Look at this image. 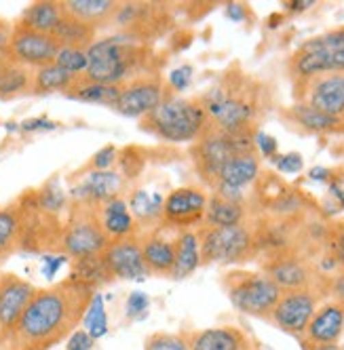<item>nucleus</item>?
Masks as SVG:
<instances>
[{"mask_svg":"<svg viewBox=\"0 0 344 350\" xmlns=\"http://www.w3.org/2000/svg\"><path fill=\"white\" fill-rule=\"evenodd\" d=\"M95 289L64 279L38 289L15 327L0 340V350H51L79 329Z\"/></svg>","mask_w":344,"mask_h":350,"instance_id":"obj_1","label":"nucleus"},{"mask_svg":"<svg viewBox=\"0 0 344 350\" xmlns=\"http://www.w3.org/2000/svg\"><path fill=\"white\" fill-rule=\"evenodd\" d=\"M199 102L213 129L226 133H258V122L264 112V87L248 74L228 70L199 97Z\"/></svg>","mask_w":344,"mask_h":350,"instance_id":"obj_2","label":"nucleus"},{"mask_svg":"<svg viewBox=\"0 0 344 350\" xmlns=\"http://www.w3.org/2000/svg\"><path fill=\"white\" fill-rule=\"evenodd\" d=\"M150 74H159L153 49L127 32L97 38L87 49V81L122 87Z\"/></svg>","mask_w":344,"mask_h":350,"instance_id":"obj_3","label":"nucleus"},{"mask_svg":"<svg viewBox=\"0 0 344 350\" xmlns=\"http://www.w3.org/2000/svg\"><path fill=\"white\" fill-rule=\"evenodd\" d=\"M140 129L163 142L186 144L196 142L209 129V116L199 99L171 95L140 120Z\"/></svg>","mask_w":344,"mask_h":350,"instance_id":"obj_4","label":"nucleus"},{"mask_svg":"<svg viewBox=\"0 0 344 350\" xmlns=\"http://www.w3.org/2000/svg\"><path fill=\"white\" fill-rule=\"evenodd\" d=\"M287 74L293 87L321 74H344V26L302 42L287 59Z\"/></svg>","mask_w":344,"mask_h":350,"instance_id":"obj_5","label":"nucleus"},{"mask_svg":"<svg viewBox=\"0 0 344 350\" xmlns=\"http://www.w3.org/2000/svg\"><path fill=\"white\" fill-rule=\"evenodd\" d=\"M245 152H258L256 150V133H226L217 131L209 124V129L190 146V157L196 167L199 178L213 188L220 171L228 161Z\"/></svg>","mask_w":344,"mask_h":350,"instance_id":"obj_6","label":"nucleus"},{"mask_svg":"<svg viewBox=\"0 0 344 350\" xmlns=\"http://www.w3.org/2000/svg\"><path fill=\"white\" fill-rule=\"evenodd\" d=\"M108 243H110V237L106 234L102 226L100 205L72 201L68 207V215L64 219V226H62L59 254L72 260L97 256V254H104Z\"/></svg>","mask_w":344,"mask_h":350,"instance_id":"obj_7","label":"nucleus"},{"mask_svg":"<svg viewBox=\"0 0 344 350\" xmlns=\"http://www.w3.org/2000/svg\"><path fill=\"white\" fill-rule=\"evenodd\" d=\"M224 287L237 310L258 319H268L283 293V289L264 272L248 270L228 272L224 277Z\"/></svg>","mask_w":344,"mask_h":350,"instance_id":"obj_8","label":"nucleus"},{"mask_svg":"<svg viewBox=\"0 0 344 350\" xmlns=\"http://www.w3.org/2000/svg\"><path fill=\"white\" fill-rule=\"evenodd\" d=\"M203 264H241L256 258V239L252 224L213 228L201 226L196 230Z\"/></svg>","mask_w":344,"mask_h":350,"instance_id":"obj_9","label":"nucleus"},{"mask_svg":"<svg viewBox=\"0 0 344 350\" xmlns=\"http://www.w3.org/2000/svg\"><path fill=\"white\" fill-rule=\"evenodd\" d=\"M171 95L174 91L161 79V74H150V77H142L122 85L112 110L127 118H144Z\"/></svg>","mask_w":344,"mask_h":350,"instance_id":"obj_10","label":"nucleus"},{"mask_svg":"<svg viewBox=\"0 0 344 350\" xmlns=\"http://www.w3.org/2000/svg\"><path fill=\"white\" fill-rule=\"evenodd\" d=\"M59 49H62L59 42L51 34L30 30L15 21L13 30H11L7 55H9V59L17 62L21 66L36 70V68L49 66V64H55Z\"/></svg>","mask_w":344,"mask_h":350,"instance_id":"obj_11","label":"nucleus"},{"mask_svg":"<svg viewBox=\"0 0 344 350\" xmlns=\"http://www.w3.org/2000/svg\"><path fill=\"white\" fill-rule=\"evenodd\" d=\"M319 299H321V295H319L317 289L283 291L268 321H273V325L281 332L302 338L313 314L319 308Z\"/></svg>","mask_w":344,"mask_h":350,"instance_id":"obj_12","label":"nucleus"},{"mask_svg":"<svg viewBox=\"0 0 344 350\" xmlns=\"http://www.w3.org/2000/svg\"><path fill=\"white\" fill-rule=\"evenodd\" d=\"M169 13L163 5L153 3H118V9L112 17V23L118 32H127L146 42L153 34L169 30Z\"/></svg>","mask_w":344,"mask_h":350,"instance_id":"obj_13","label":"nucleus"},{"mask_svg":"<svg viewBox=\"0 0 344 350\" xmlns=\"http://www.w3.org/2000/svg\"><path fill=\"white\" fill-rule=\"evenodd\" d=\"M293 99L328 116H344V74H321L293 87Z\"/></svg>","mask_w":344,"mask_h":350,"instance_id":"obj_14","label":"nucleus"},{"mask_svg":"<svg viewBox=\"0 0 344 350\" xmlns=\"http://www.w3.org/2000/svg\"><path fill=\"white\" fill-rule=\"evenodd\" d=\"M207 198L203 190L192 186L171 190L163 203V224L176 230H190V226L203 224Z\"/></svg>","mask_w":344,"mask_h":350,"instance_id":"obj_15","label":"nucleus"},{"mask_svg":"<svg viewBox=\"0 0 344 350\" xmlns=\"http://www.w3.org/2000/svg\"><path fill=\"white\" fill-rule=\"evenodd\" d=\"M260 154L258 152H245L235 157L220 171L217 180L213 184V194L228 198V201L245 203V188L252 186L260 178Z\"/></svg>","mask_w":344,"mask_h":350,"instance_id":"obj_16","label":"nucleus"},{"mask_svg":"<svg viewBox=\"0 0 344 350\" xmlns=\"http://www.w3.org/2000/svg\"><path fill=\"white\" fill-rule=\"evenodd\" d=\"M36 291L38 289L30 281L21 279L15 272L0 274V340L15 327Z\"/></svg>","mask_w":344,"mask_h":350,"instance_id":"obj_17","label":"nucleus"},{"mask_svg":"<svg viewBox=\"0 0 344 350\" xmlns=\"http://www.w3.org/2000/svg\"><path fill=\"white\" fill-rule=\"evenodd\" d=\"M102 256H104L114 279L144 281L150 274L144 264V258H142V243L135 234L112 239Z\"/></svg>","mask_w":344,"mask_h":350,"instance_id":"obj_18","label":"nucleus"},{"mask_svg":"<svg viewBox=\"0 0 344 350\" xmlns=\"http://www.w3.org/2000/svg\"><path fill=\"white\" fill-rule=\"evenodd\" d=\"M264 274L273 279L283 291L315 289V285L319 281V272L300 254L264 260Z\"/></svg>","mask_w":344,"mask_h":350,"instance_id":"obj_19","label":"nucleus"},{"mask_svg":"<svg viewBox=\"0 0 344 350\" xmlns=\"http://www.w3.org/2000/svg\"><path fill=\"white\" fill-rule=\"evenodd\" d=\"M122 192V175L116 169L108 171H87L85 178L70 190L75 203L102 205Z\"/></svg>","mask_w":344,"mask_h":350,"instance_id":"obj_20","label":"nucleus"},{"mask_svg":"<svg viewBox=\"0 0 344 350\" xmlns=\"http://www.w3.org/2000/svg\"><path fill=\"white\" fill-rule=\"evenodd\" d=\"M342 334H344V308L336 299H332V302H326L317 308L302 336V342L315 346H330V344H338Z\"/></svg>","mask_w":344,"mask_h":350,"instance_id":"obj_21","label":"nucleus"},{"mask_svg":"<svg viewBox=\"0 0 344 350\" xmlns=\"http://www.w3.org/2000/svg\"><path fill=\"white\" fill-rule=\"evenodd\" d=\"M140 243H142V258L148 272L169 277L176 262V239H169L163 232V226H159V230L140 239Z\"/></svg>","mask_w":344,"mask_h":350,"instance_id":"obj_22","label":"nucleus"},{"mask_svg":"<svg viewBox=\"0 0 344 350\" xmlns=\"http://www.w3.org/2000/svg\"><path fill=\"white\" fill-rule=\"evenodd\" d=\"M283 116L289 124H293L296 129L306 131V133H319V135H328V133H342V120L328 116L323 112L315 110L313 106L304 102H296L289 108L283 110Z\"/></svg>","mask_w":344,"mask_h":350,"instance_id":"obj_23","label":"nucleus"},{"mask_svg":"<svg viewBox=\"0 0 344 350\" xmlns=\"http://www.w3.org/2000/svg\"><path fill=\"white\" fill-rule=\"evenodd\" d=\"M100 219L110 241L122 239V237H133L137 228V224L129 211V203L122 196H114L110 201L100 205Z\"/></svg>","mask_w":344,"mask_h":350,"instance_id":"obj_24","label":"nucleus"},{"mask_svg":"<svg viewBox=\"0 0 344 350\" xmlns=\"http://www.w3.org/2000/svg\"><path fill=\"white\" fill-rule=\"evenodd\" d=\"M190 350H250V342L237 327H209L192 334Z\"/></svg>","mask_w":344,"mask_h":350,"instance_id":"obj_25","label":"nucleus"},{"mask_svg":"<svg viewBox=\"0 0 344 350\" xmlns=\"http://www.w3.org/2000/svg\"><path fill=\"white\" fill-rule=\"evenodd\" d=\"M248 224V207L239 201H228L217 194H211L207 198V209L203 217V226L213 228H226V226H239Z\"/></svg>","mask_w":344,"mask_h":350,"instance_id":"obj_26","label":"nucleus"},{"mask_svg":"<svg viewBox=\"0 0 344 350\" xmlns=\"http://www.w3.org/2000/svg\"><path fill=\"white\" fill-rule=\"evenodd\" d=\"M21 252V205L13 201L0 207V264Z\"/></svg>","mask_w":344,"mask_h":350,"instance_id":"obj_27","label":"nucleus"},{"mask_svg":"<svg viewBox=\"0 0 344 350\" xmlns=\"http://www.w3.org/2000/svg\"><path fill=\"white\" fill-rule=\"evenodd\" d=\"M201 266V247L194 230H180L176 237V262L171 268V279H186Z\"/></svg>","mask_w":344,"mask_h":350,"instance_id":"obj_28","label":"nucleus"},{"mask_svg":"<svg viewBox=\"0 0 344 350\" xmlns=\"http://www.w3.org/2000/svg\"><path fill=\"white\" fill-rule=\"evenodd\" d=\"M64 5V3H62ZM51 36L59 42V46H70V49H87L97 40V30L89 23L72 17L70 13H66L64 9V17L59 19V23L55 26V30L51 32Z\"/></svg>","mask_w":344,"mask_h":350,"instance_id":"obj_29","label":"nucleus"},{"mask_svg":"<svg viewBox=\"0 0 344 350\" xmlns=\"http://www.w3.org/2000/svg\"><path fill=\"white\" fill-rule=\"evenodd\" d=\"M64 9L72 17L89 23L95 30H100L106 23H112L118 3H114V0H66Z\"/></svg>","mask_w":344,"mask_h":350,"instance_id":"obj_30","label":"nucleus"},{"mask_svg":"<svg viewBox=\"0 0 344 350\" xmlns=\"http://www.w3.org/2000/svg\"><path fill=\"white\" fill-rule=\"evenodd\" d=\"M62 17H64L62 3H55V0H38V3H32L21 11V17L17 19V23L36 32L51 34Z\"/></svg>","mask_w":344,"mask_h":350,"instance_id":"obj_31","label":"nucleus"},{"mask_svg":"<svg viewBox=\"0 0 344 350\" xmlns=\"http://www.w3.org/2000/svg\"><path fill=\"white\" fill-rule=\"evenodd\" d=\"M68 279L77 281L81 285H87L91 289H97V287L114 281L112 272H110L102 254L72 260V272L68 274Z\"/></svg>","mask_w":344,"mask_h":350,"instance_id":"obj_32","label":"nucleus"},{"mask_svg":"<svg viewBox=\"0 0 344 350\" xmlns=\"http://www.w3.org/2000/svg\"><path fill=\"white\" fill-rule=\"evenodd\" d=\"M122 87L116 85H102V83H93L87 81L85 77H79L72 87L64 93L70 99H79V102H87V104H102L112 108L116 104V99L120 95Z\"/></svg>","mask_w":344,"mask_h":350,"instance_id":"obj_33","label":"nucleus"},{"mask_svg":"<svg viewBox=\"0 0 344 350\" xmlns=\"http://www.w3.org/2000/svg\"><path fill=\"white\" fill-rule=\"evenodd\" d=\"M163 203L161 192L135 188L129 196V211L135 224H163Z\"/></svg>","mask_w":344,"mask_h":350,"instance_id":"obj_34","label":"nucleus"},{"mask_svg":"<svg viewBox=\"0 0 344 350\" xmlns=\"http://www.w3.org/2000/svg\"><path fill=\"white\" fill-rule=\"evenodd\" d=\"M77 77L59 68L57 64H49L42 68H36L32 72V91L30 95H51V93H66Z\"/></svg>","mask_w":344,"mask_h":350,"instance_id":"obj_35","label":"nucleus"},{"mask_svg":"<svg viewBox=\"0 0 344 350\" xmlns=\"http://www.w3.org/2000/svg\"><path fill=\"white\" fill-rule=\"evenodd\" d=\"M32 72L34 70L9 59L5 72L0 74V99H17L21 95H30Z\"/></svg>","mask_w":344,"mask_h":350,"instance_id":"obj_36","label":"nucleus"},{"mask_svg":"<svg viewBox=\"0 0 344 350\" xmlns=\"http://www.w3.org/2000/svg\"><path fill=\"white\" fill-rule=\"evenodd\" d=\"M83 325H85V332L93 340H100L108 334V312H106V304H104L102 293L95 291L91 304L83 317Z\"/></svg>","mask_w":344,"mask_h":350,"instance_id":"obj_37","label":"nucleus"},{"mask_svg":"<svg viewBox=\"0 0 344 350\" xmlns=\"http://www.w3.org/2000/svg\"><path fill=\"white\" fill-rule=\"evenodd\" d=\"M55 64L59 68H64L66 72H70L72 77H83L87 70V51L83 49H70V46H62L59 53L55 57Z\"/></svg>","mask_w":344,"mask_h":350,"instance_id":"obj_38","label":"nucleus"},{"mask_svg":"<svg viewBox=\"0 0 344 350\" xmlns=\"http://www.w3.org/2000/svg\"><path fill=\"white\" fill-rule=\"evenodd\" d=\"M144 350H190L188 340L178 334H155L146 342Z\"/></svg>","mask_w":344,"mask_h":350,"instance_id":"obj_39","label":"nucleus"},{"mask_svg":"<svg viewBox=\"0 0 344 350\" xmlns=\"http://www.w3.org/2000/svg\"><path fill=\"white\" fill-rule=\"evenodd\" d=\"M326 247H328V258L344 266V224H336V226L328 228Z\"/></svg>","mask_w":344,"mask_h":350,"instance_id":"obj_40","label":"nucleus"},{"mask_svg":"<svg viewBox=\"0 0 344 350\" xmlns=\"http://www.w3.org/2000/svg\"><path fill=\"white\" fill-rule=\"evenodd\" d=\"M118 161V150L116 146H104L102 150H97L91 159V171H108L114 167V163Z\"/></svg>","mask_w":344,"mask_h":350,"instance_id":"obj_41","label":"nucleus"},{"mask_svg":"<svg viewBox=\"0 0 344 350\" xmlns=\"http://www.w3.org/2000/svg\"><path fill=\"white\" fill-rule=\"evenodd\" d=\"M190 81H192V68L190 66H182V68L171 70L167 85H169L171 91L176 93V91H184L190 85Z\"/></svg>","mask_w":344,"mask_h":350,"instance_id":"obj_42","label":"nucleus"},{"mask_svg":"<svg viewBox=\"0 0 344 350\" xmlns=\"http://www.w3.org/2000/svg\"><path fill=\"white\" fill-rule=\"evenodd\" d=\"M148 304H150V297L146 295L144 291L129 293V297H127V317H131V319L142 317L146 310H148Z\"/></svg>","mask_w":344,"mask_h":350,"instance_id":"obj_43","label":"nucleus"},{"mask_svg":"<svg viewBox=\"0 0 344 350\" xmlns=\"http://www.w3.org/2000/svg\"><path fill=\"white\" fill-rule=\"evenodd\" d=\"M302 167H304V161L298 152H289L277 159V169L281 173H298L302 171Z\"/></svg>","mask_w":344,"mask_h":350,"instance_id":"obj_44","label":"nucleus"},{"mask_svg":"<svg viewBox=\"0 0 344 350\" xmlns=\"http://www.w3.org/2000/svg\"><path fill=\"white\" fill-rule=\"evenodd\" d=\"M93 338L85 329H77L68 340H66V350H91L93 348Z\"/></svg>","mask_w":344,"mask_h":350,"instance_id":"obj_45","label":"nucleus"},{"mask_svg":"<svg viewBox=\"0 0 344 350\" xmlns=\"http://www.w3.org/2000/svg\"><path fill=\"white\" fill-rule=\"evenodd\" d=\"M68 262V258L64 254H47L42 256V272H44V277L47 279H53L55 277V272Z\"/></svg>","mask_w":344,"mask_h":350,"instance_id":"obj_46","label":"nucleus"},{"mask_svg":"<svg viewBox=\"0 0 344 350\" xmlns=\"http://www.w3.org/2000/svg\"><path fill=\"white\" fill-rule=\"evenodd\" d=\"M256 150L266 157V159H273L277 154V142L273 135H266V133H256Z\"/></svg>","mask_w":344,"mask_h":350,"instance_id":"obj_47","label":"nucleus"},{"mask_svg":"<svg viewBox=\"0 0 344 350\" xmlns=\"http://www.w3.org/2000/svg\"><path fill=\"white\" fill-rule=\"evenodd\" d=\"M57 124L55 122H51L49 118H44V116H40V118H30V120H26V122H21V129L23 131H51V129H55Z\"/></svg>","mask_w":344,"mask_h":350,"instance_id":"obj_48","label":"nucleus"},{"mask_svg":"<svg viewBox=\"0 0 344 350\" xmlns=\"http://www.w3.org/2000/svg\"><path fill=\"white\" fill-rule=\"evenodd\" d=\"M330 293L334 295L336 302L344 308V274H338L336 279L330 281Z\"/></svg>","mask_w":344,"mask_h":350,"instance_id":"obj_49","label":"nucleus"},{"mask_svg":"<svg viewBox=\"0 0 344 350\" xmlns=\"http://www.w3.org/2000/svg\"><path fill=\"white\" fill-rule=\"evenodd\" d=\"M11 30H13L11 23L0 17V53H7L9 40H11Z\"/></svg>","mask_w":344,"mask_h":350,"instance_id":"obj_50","label":"nucleus"},{"mask_svg":"<svg viewBox=\"0 0 344 350\" xmlns=\"http://www.w3.org/2000/svg\"><path fill=\"white\" fill-rule=\"evenodd\" d=\"M308 7H313V0H291V3L285 5V9L293 11V13H300V11H304Z\"/></svg>","mask_w":344,"mask_h":350,"instance_id":"obj_51","label":"nucleus"},{"mask_svg":"<svg viewBox=\"0 0 344 350\" xmlns=\"http://www.w3.org/2000/svg\"><path fill=\"white\" fill-rule=\"evenodd\" d=\"M226 13H228V17L235 19V21H241V19H243V7H241V5H235V3L228 5Z\"/></svg>","mask_w":344,"mask_h":350,"instance_id":"obj_52","label":"nucleus"},{"mask_svg":"<svg viewBox=\"0 0 344 350\" xmlns=\"http://www.w3.org/2000/svg\"><path fill=\"white\" fill-rule=\"evenodd\" d=\"M302 348H304V350H340L336 344H330V346H315V344H306V342H302Z\"/></svg>","mask_w":344,"mask_h":350,"instance_id":"obj_53","label":"nucleus"},{"mask_svg":"<svg viewBox=\"0 0 344 350\" xmlns=\"http://www.w3.org/2000/svg\"><path fill=\"white\" fill-rule=\"evenodd\" d=\"M328 175H330L328 169H313L310 178H313V180H328Z\"/></svg>","mask_w":344,"mask_h":350,"instance_id":"obj_54","label":"nucleus"},{"mask_svg":"<svg viewBox=\"0 0 344 350\" xmlns=\"http://www.w3.org/2000/svg\"><path fill=\"white\" fill-rule=\"evenodd\" d=\"M7 64H9V55H7V53H0V74L5 72Z\"/></svg>","mask_w":344,"mask_h":350,"instance_id":"obj_55","label":"nucleus"},{"mask_svg":"<svg viewBox=\"0 0 344 350\" xmlns=\"http://www.w3.org/2000/svg\"><path fill=\"white\" fill-rule=\"evenodd\" d=\"M342 133H344V116H342Z\"/></svg>","mask_w":344,"mask_h":350,"instance_id":"obj_56","label":"nucleus"},{"mask_svg":"<svg viewBox=\"0 0 344 350\" xmlns=\"http://www.w3.org/2000/svg\"><path fill=\"white\" fill-rule=\"evenodd\" d=\"M342 274H344V266H342Z\"/></svg>","mask_w":344,"mask_h":350,"instance_id":"obj_57","label":"nucleus"},{"mask_svg":"<svg viewBox=\"0 0 344 350\" xmlns=\"http://www.w3.org/2000/svg\"><path fill=\"white\" fill-rule=\"evenodd\" d=\"M340 350H344V346H342V348H340Z\"/></svg>","mask_w":344,"mask_h":350,"instance_id":"obj_58","label":"nucleus"},{"mask_svg":"<svg viewBox=\"0 0 344 350\" xmlns=\"http://www.w3.org/2000/svg\"><path fill=\"white\" fill-rule=\"evenodd\" d=\"M0 274H3V272H0Z\"/></svg>","mask_w":344,"mask_h":350,"instance_id":"obj_59","label":"nucleus"}]
</instances>
